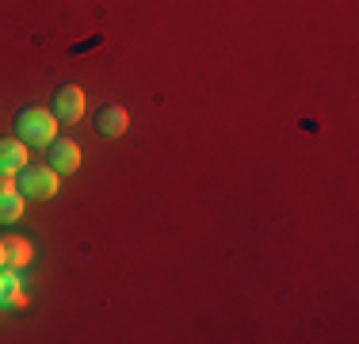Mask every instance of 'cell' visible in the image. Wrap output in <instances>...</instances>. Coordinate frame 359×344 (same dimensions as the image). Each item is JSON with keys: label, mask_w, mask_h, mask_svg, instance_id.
<instances>
[{"label": "cell", "mask_w": 359, "mask_h": 344, "mask_svg": "<svg viewBox=\"0 0 359 344\" xmlns=\"http://www.w3.org/2000/svg\"><path fill=\"white\" fill-rule=\"evenodd\" d=\"M57 115L50 107H23L15 115V138H23L27 145H50L57 138Z\"/></svg>", "instance_id": "obj_1"}, {"label": "cell", "mask_w": 359, "mask_h": 344, "mask_svg": "<svg viewBox=\"0 0 359 344\" xmlns=\"http://www.w3.org/2000/svg\"><path fill=\"white\" fill-rule=\"evenodd\" d=\"M15 176H20V172H8V168H0V192H15Z\"/></svg>", "instance_id": "obj_10"}, {"label": "cell", "mask_w": 359, "mask_h": 344, "mask_svg": "<svg viewBox=\"0 0 359 344\" xmlns=\"http://www.w3.org/2000/svg\"><path fill=\"white\" fill-rule=\"evenodd\" d=\"M15 184H20V192L27 199H54L57 187H62V172H54L50 165H27V168H20Z\"/></svg>", "instance_id": "obj_2"}, {"label": "cell", "mask_w": 359, "mask_h": 344, "mask_svg": "<svg viewBox=\"0 0 359 344\" xmlns=\"http://www.w3.org/2000/svg\"><path fill=\"white\" fill-rule=\"evenodd\" d=\"M23 206H27V195L15 187V192H0V222H20Z\"/></svg>", "instance_id": "obj_9"}, {"label": "cell", "mask_w": 359, "mask_h": 344, "mask_svg": "<svg viewBox=\"0 0 359 344\" xmlns=\"http://www.w3.org/2000/svg\"><path fill=\"white\" fill-rule=\"evenodd\" d=\"M46 150H50V168H54V172L69 176V172L81 168V145H76L73 138H54Z\"/></svg>", "instance_id": "obj_4"}, {"label": "cell", "mask_w": 359, "mask_h": 344, "mask_svg": "<svg viewBox=\"0 0 359 344\" xmlns=\"http://www.w3.org/2000/svg\"><path fill=\"white\" fill-rule=\"evenodd\" d=\"M96 131L104 134V138H123L126 131H130V115H126V107H118V103H107V107H100Z\"/></svg>", "instance_id": "obj_6"}, {"label": "cell", "mask_w": 359, "mask_h": 344, "mask_svg": "<svg viewBox=\"0 0 359 344\" xmlns=\"http://www.w3.org/2000/svg\"><path fill=\"white\" fill-rule=\"evenodd\" d=\"M0 256H4V268H15L23 272L31 260H35V245L27 237L12 234V237H0Z\"/></svg>", "instance_id": "obj_5"}, {"label": "cell", "mask_w": 359, "mask_h": 344, "mask_svg": "<svg viewBox=\"0 0 359 344\" xmlns=\"http://www.w3.org/2000/svg\"><path fill=\"white\" fill-rule=\"evenodd\" d=\"M0 306L12 310L27 306V291H23V279L15 275V268H0Z\"/></svg>", "instance_id": "obj_8"}, {"label": "cell", "mask_w": 359, "mask_h": 344, "mask_svg": "<svg viewBox=\"0 0 359 344\" xmlns=\"http://www.w3.org/2000/svg\"><path fill=\"white\" fill-rule=\"evenodd\" d=\"M31 165V145L23 138H0V168L20 172Z\"/></svg>", "instance_id": "obj_7"}, {"label": "cell", "mask_w": 359, "mask_h": 344, "mask_svg": "<svg viewBox=\"0 0 359 344\" xmlns=\"http://www.w3.org/2000/svg\"><path fill=\"white\" fill-rule=\"evenodd\" d=\"M50 111L57 115V123H76V119L84 115V92L76 88V84H62V88L54 92Z\"/></svg>", "instance_id": "obj_3"}, {"label": "cell", "mask_w": 359, "mask_h": 344, "mask_svg": "<svg viewBox=\"0 0 359 344\" xmlns=\"http://www.w3.org/2000/svg\"><path fill=\"white\" fill-rule=\"evenodd\" d=\"M0 268H4V256H0Z\"/></svg>", "instance_id": "obj_11"}]
</instances>
